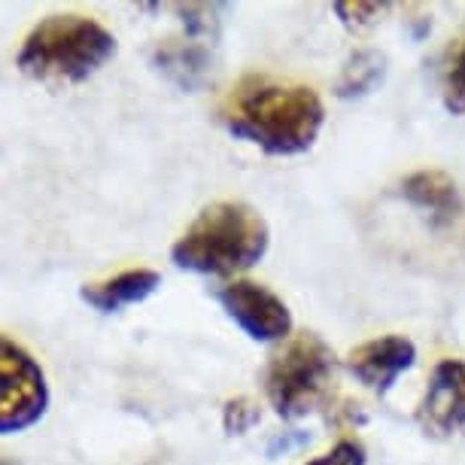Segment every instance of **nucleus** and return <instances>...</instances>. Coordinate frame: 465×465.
<instances>
[{
	"label": "nucleus",
	"instance_id": "9",
	"mask_svg": "<svg viewBox=\"0 0 465 465\" xmlns=\"http://www.w3.org/2000/svg\"><path fill=\"white\" fill-rule=\"evenodd\" d=\"M210 49L198 40H164L153 52V67L183 92H195L210 74Z\"/></svg>",
	"mask_w": 465,
	"mask_h": 465
},
{
	"label": "nucleus",
	"instance_id": "6",
	"mask_svg": "<svg viewBox=\"0 0 465 465\" xmlns=\"http://www.w3.org/2000/svg\"><path fill=\"white\" fill-rule=\"evenodd\" d=\"M216 302L223 304L228 320L250 341L259 344H274V341L289 338L292 331V313H289L286 302L268 286L252 283V280H232L216 292Z\"/></svg>",
	"mask_w": 465,
	"mask_h": 465
},
{
	"label": "nucleus",
	"instance_id": "14",
	"mask_svg": "<svg viewBox=\"0 0 465 465\" xmlns=\"http://www.w3.org/2000/svg\"><path fill=\"white\" fill-rule=\"evenodd\" d=\"M390 10V4H335V13L344 28L365 31L381 22V15Z\"/></svg>",
	"mask_w": 465,
	"mask_h": 465
},
{
	"label": "nucleus",
	"instance_id": "1",
	"mask_svg": "<svg viewBox=\"0 0 465 465\" xmlns=\"http://www.w3.org/2000/svg\"><path fill=\"white\" fill-rule=\"evenodd\" d=\"M219 122L232 137L286 159L317 143L326 125V107L311 85L250 74L219 104Z\"/></svg>",
	"mask_w": 465,
	"mask_h": 465
},
{
	"label": "nucleus",
	"instance_id": "15",
	"mask_svg": "<svg viewBox=\"0 0 465 465\" xmlns=\"http://www.w3.org/2000/svg\"><path fill=\"white\" fill-rule=\"evenodd\" d=\"M259 423V408L250 399H232L223 408V426L228 435H243Z\"/></svg>",
	"mask_w": 465,
	"mask_h": 465
},
{
	"label": "nucleus",
	"instance_id": "3",
	"mask_svg": "<svg viewBox=\"0 0 465 465\" xmlns=\"http://www.w3.org/2000/svg\"><path fill=\"white\" fill-rule=\"evenodd\" d=\"M116 55V37L89 15H49L25 37L15 64L46 85H74L94 76Z\"/></svg>",
	"mask_w": 465,
	"mask_h": 465
},
{
	"label": "nucleus",
	"instance_id": "7",
	"mask_svg": "<svg viewBox=\"0 0 465 465\" xmlns=\"http://www.w3.org/2000/svg\"><path fill=\"white\" fill-rule=\"evenodd\" d=\"M417 423L429 435H453L465 429V362L441 359L432 368L426 392L417 405Z\"/></svg>",
	"mask_w": 465,
	"mask_h": 465
},
{
	"label": "nucleus",
	"instance_id": "8",
	"mask_svg": "<svg viewBox=\"0 0 465 465\" xmlns=\"http://www.w3.org/2000/svg\"><path fill=\"white\" fill-rule=\"evenodd\" d=\"M414 362H417L414 341L405 335H383L350 350L347 371L371 392H377V396H386L396 386L399 377L414 368Z\"/></svg>",
	"mask_w": 465,
	"mask_h": 465
},
{
	"label": "nucleus",
	"instance_id": "5",
	"mask_svg": "<svg viewBox=\"0 0 465 465\" xmlns=\"http://www.w3.org/2000/svg\"><path fill=\"white\" fill-rule=\"evenodd\" d=\"M49 408V383L28 350L0 335V435L34 426Z\"/></svg>",
	"mask_w": 465,
	"mask_h": 465
},
{
	"label": "nucleus",
	"instance_id": "16",
	"mask_svg": "<svg viewBox=\"0 0 465 465\" xmlns=\"http://www.w3.org/2000/svg\"><path fill=\"white\" fill-rule=\"evenodd\" d=\"M365 462H368V456H365L362 441H356V438H344V441H338L329 453H322V456H317V460H311L304 465H365Z\"/></svg>",
	"mask_w": 465,
	"mask_h": 465
},
{
	"label": "nucleus",
	"instance_id": "2",
	"mask_svg": "<svg viewBox=\"0 0 465 465\" xmlns=\"http://www.w3.org/2000/svg\"><path fill=\"white\" fill-rule=\"evenodd\" d=\"M271 247L268 223L243 201L204 207L171 247L173 265L204 277H234L256 268Z\"/></svg>",
	"mask_w": 465,
	"mask_h": 465
},
{
	"label": "nucleus",
	"instance_id": "13",
	"mask_svg": "<svg viewBox=\"0 0 465 465\" xmlns=\"http://www.w3.org/2000/svg\"><path fill=\"white\" fill-rule=\"evenodd\" d=\"M444 107L453 116H465V34L444 76Z\"/></svg>",
	"mask_w": 465,
	"mask_h": 465
},
{
	"label": "nucleus",
	"instance_id": "11",
	"mask_svg": "<svg viewBox=\"0 0 465 465\" xmlns=\"http://www.w3.org/2000/svg\"><path fill=\"white\" fill-rule=\"evenodd\" d=\"M401 195L417 210H426L438 225L453 223L462 213V195L444 171H417L401 183Z\"/></svg>",
	"mask_w": 465,
	"mask_h": 465
},
{
	"label": "nucleus",
	"instance_id": "4",
	"mask_svg": "<svg viewBox=\"0 0 465 465\" xmlns=\"http://www.w3.org/2000/svg\"><path fill=\"white\" fill-rule=\"evenodd\" d=\"M335 377V353L320 335L292 338L271 359L265 371V392L271 408L283 420L307 417L329 399Z\"/></svg>",
	"mask_w": 465,
	"mask_h": 465
},
{
	"label": "nucleus",
	"instance_id": "10",
	"mask_svg": "<svg viewBox=\"0 0 465 465\" xmlns=\"http://www.w3.org/2000/svg\"><path fill=\"white\" fill-rule=\"evenodd\" d=\"M162 286V277L149 268H131L122 271V274L101 280V283H85L83 286V302L94 307L101 313H116L128 304H140L146 302L155 289Z\"/></svg>",
	"mask_w": 465,
	"mask_h": 465
},
{
	"label": "nucleus",
	"instance_id": "12",
	"mask_svg": "<svg viewBox=\"0 0 465 465\" xmlns=\"http://www.w3.org/2000/svg\"><path fill=\"white\" fill-rule=\"evenodd\" d=\"M386 74V58L377 49H356L353 55L344 61L341 76L335 83V94L341 101H356L371 94L377 85L383 83Z\"/></svg>",
	"mask_w": 465,
	"mask_h": 465
}]
</instances>
